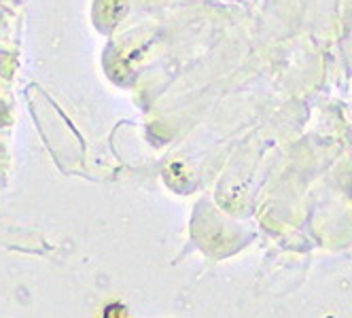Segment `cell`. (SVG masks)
<instances>
[{
	"mask_svg": "<svg viewBox=\"0 0 352 318\" xmlns=\"http://www.w3.org/2000/svg\"><path fill=\"white\" fill-rule=\"evenodd\" d=\"M104 318H128V310L121 304H111L104 312Z\"/></svg>",
	"mask_w": 352,
	"mask_h": 318,
	"instance_id": "1",
	"label": "cell"
}]
</instances>
